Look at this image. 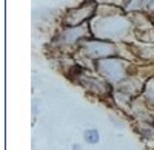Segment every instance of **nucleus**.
<instances>
[{"label":"nucleus","mask_w":154,"mask_h":150,"mask_svg":"<svg viewBox=\"0 0 154 150\" xmlns=\"http://www.w3.org/2000/svg\"><path fill=\"white\" fill-rule=\"evenodd\" d=\"M85 136H86L88 142H97V132H96V130H93V132L89 130V132H86Z\"/></svg>","instance_id":"obj_1"}]
</instances>
